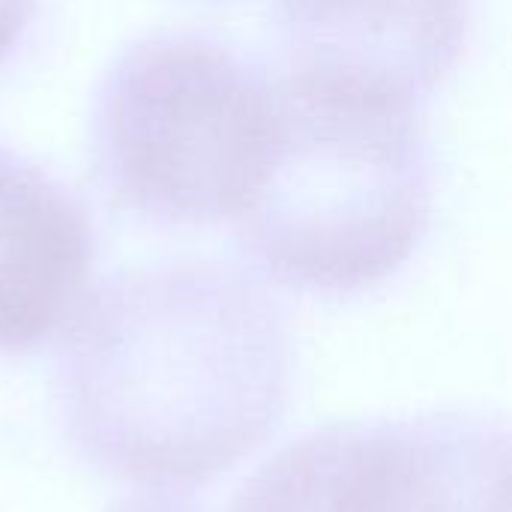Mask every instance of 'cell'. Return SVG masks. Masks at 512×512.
I'll return each mask as SVG.
<instances>
[{"label": "cell", "instance_id": "6da1fadb", "mask_svg": "<svg viewBox=\"0 0 512 512\" xmlns=\"http://www.w3.org/2000/svg\"><path fill=\"white\" fill-rule=\"evenodd\" d=\"M66 324L54 378L63 432L114 480L192 492L264 447L285 417L288 318L243 270H123L84 294Z\"/></svg>", "mask_w": 512, "mask_h": 512}, {"label": "cell", "instance_id": "7a4b0ae2", "mask_svg": "<svg viewBox=\"0 0 512 512\" xmlns=\"http://www.w3.org/2000/svg\"><path fill=\"white\" fill-rule=\"evenodd\" d=\"M432 219V159L414 111L279 84L264 177L234 219L243 255L291 291L348 297L396 276Z\"/></svg>", "mask_w": 512, "mask_h": 512}, {"label": "cell", "instance_id": "3957f363", "mask_svg": "<svg viewBox=\"0 0 512 512\" xmlns=\"http://www.w3.org/2000/svg\"><path fill=\"white\" fill-rule=\"evenodd\" d=\"M279 123V87L210 33L129 42L93 90L87 141L96 183L135 219L210 228L252 201Z\"/></svg>", "mask_w": 512, "mask_h": 512}, {"label": "cell", "instance_id": "277c9868", "mask_svg": "<svg viewBox=\"0 0 512 512\" xmlns=\"http://www.w3.org/2000/svg\"><path fill=\"white\" fill-rule=\"evenodd\" d=\"M228 512H510V429L480 414L324 426L264 462Z\"/></svg>", "mask_w": 512, "mask_h": 512}, {"label": "cell", "instance_id": "5b68a950", "mask_svg": "<svg viewBox=\"0 0 512 512\" xmlns=\"http://www.w3.org/2000/svg\"><path fill=\"white\" fill-rule=\"evenodd\" d=\"M282 87L414 111L459 66L471 0H276Z\"/></svg>", "mask_w": 512, "mask_h": 512}, {"label": "cell", "instance_id": "8992f818", "mask_svg": "<svg viewBox=\"0 0 512 512\" xmlns=\"http://www.w3.org/2000/svg\"><path fill=\"white\" fill-rule=\"evenodd\" d=\"M96 234L69 186L0 144V354L42 348L78 309Z\"/></svg>", "mask_w": 512, "mask_h": 512}, {"label": "cell", "instance_id": "52a82bcc", "mask_svg": "<svg viewBox=\"0 0 512 512\" xmlns=\"http://www.w3.org/2000/svg\"><path fill=\"white\" fill-rule=\"evenodd\" d=\"M39 12V0H0V66L21 48Z\"/></svg>", "mask_w": 512, "mask_h": 512}, {"label": "cell", "instance_id": "ba28073f", "mask_svg": "<svg viewBox=\"0 0 512 512\" xmlns=\"http://www.w3.org/2000/svg\"><path fill=\"white\" fill-rule=\"evenodd\" d=\"M108 512H210L201 501H195L189 492H156L144 489L141 495H132L120 501Z\"/></svg>", "mask_w": 512, "mask_h": 512}]
</instances>
